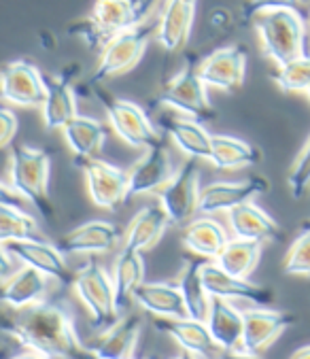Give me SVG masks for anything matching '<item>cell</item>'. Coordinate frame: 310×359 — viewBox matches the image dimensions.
Here are the masks:
<instances>
[{
  "label": "cell",
  "mask_w": 310,
  "mask_h": 359,
  "mask_svg": "<svg viewBox=\"0 0 310 359\" xmlns=\"http://www.w3.org/2000/svg\"><path fill=\"white\" fill-rule=\"evenodd\" d=\"M76 166L86 175L88 194L96 206L115 210L119 204H123L130 198L128 196V170H121L100 158L76 160Z\"/></svg>",
  "instance_id": "8fae6325"
},
{
  "label": "cell",
  "mask_w": 310,
  "mask_h": 359,
  "mask_svg": "<svg viewBox=\"0 0 310 359\" xmlns=\"http://www.w3.org/2000/svg\"><path fill=\"white\" fill-rule=\"evenodd\" d=\"M81 359H98V357H94V355H92L90 351H86V355H83Z\"/></svg>",
  "instance_id": "7dc6e473"
},
{
  "label": "cell",
  "mask_w": 310,
  "mask_h": 359,
  "mask_svg": "<svg viewBox=\"0 0 310 359\" xmlns=\"http://www.w3.org/2000/svg\"><path fill=\"white\" fill-rule=\"evenodd\" d=\"M155 327H158L162 334L170 336L183 351H187L191 355H198L202 359H210V357L219 355V346L215 344L204 321H198L191 317H183V319L158 317Z\"/></svg>",
  "instance_id": "7402d4cb"
},
{
  "label": "cell",
  "mask_w": 310,
  "mask_h": 359,
  "mask_svg": "<svg viewBox=\"0 0 310 359\" xmlns=\"http://www.w3.org/2000/svg\"><path fill=\"white\" fill-rule=\"evenodd\" d=\"M26 238H39L36 219L30 217L24 208L0 204V245Z\"/></svg>",
  "instance_id": "e575fe53"
},
{
  "label": "cell",
  "mask_w": 310,
  "mask_h": 359,
  "mask_svg": "<svg viewBox=\"0 0 310 359\" xmlns=\"http://www.w3.org/2000/svg\"><path fill=\"white\" fill-rule=\"evenodd\" d=\"M247 73V49L243 45H227L210 55L198 66V75L206 88H217L223 92H234L245 83Z\"/></svg>",
  "instance_id": "7c38bea8"
},
{
  "label": "cell",
  "mask_w": 310,
  "mask_h": 359,
  "mask_svg": "<svg viewBox=\"0 0 310 359\" xmlns=\"http://www.w3.org/2000/svg\"><path fill=\"white\" fill-rule=\"evenodd\" d=\"M200 168L196 158H187L185 164L175 172V177L162 187L158 194L160 206L164 208L166 217L173 226H183L187 224L200 202Z\"/></svg>",
  "instance_id": "9c48e42d"
},
{
  "label": "cell",
  "mask_w": 310,
  "mask_h": 359,
  "mask_svg": "<svg viewBox=\"0 0 310 359\" xmlns=\"http://www.w3.org/2000/svg\"><path fill=\"white\" fill-rule=\"evenodd\" d=\"M306 94H308V98H310V86H308V90H306Z\"/></svg>",
  "instance_id": "c3c4849f"
},
{
  "label": "cell",
  "mask_w": 310,
  "mask_h": 359,
  "mask_svg": "<svg viewBox=\"0 0 310 359\" xmlns=\"http://www.w3.org/2000/svg\"><path fill=\"white\" fill-rule=\"evenodd\" d=\"M208 259H202L196 255V259H187L181 274H179V290L187 309V317L198 319V321H206L208 315V306H210V296L204 287L202 280V266Z\"/></svg>",
  "instance_id": "4dcf8cb0"
},
{
  "label": "cell",
  "mask_w": 310,
  "mask_h": 359,
  "mask_svg": "<svg viewBox=\"0 0 310 359\" xmlns=\"http://www.w3.org/2000/svg\"><path fill=\"white\" fill-rule=\"evenodd\" d=\"M225 215H227L229 230L234 232V238L253 241V243H266V241L281 238L278 224L262 206H257L253 202L238 204L231 210H227Z\"/></svg>",
  "instance_id": "603a6c76"
},
{
  "label": "cell",
  "mask_w": 310,
  "mask_h": 359,
  "mask_svg": "<svg viewBox=\"0 0 310 359\" xmlns=\"http://www.w3.org/2000/svg\"><path fill=\"white\" fill-rule=\"evenodd\" d=\"M132 300L147 313L162 319H183L187 309L175 283H147L142 280L132 292Z\"/></svg>",
  "instance_id": "cb8c5ba5"
},
{
  "label": "cell",
  "mask_w": 310,
  "mask_h": 359,
  "mask_svg": "<svg viewBox=\"0 0 310 359\" xmlns=\"http://www.w3.org/2000/svg\"><path fill=\"white\" fill-rule=\"evenodd\" d=\"M158 102L200 123H206L215 117V109L210 104L206 86L198 75V68H183L179 75H175L162 88Z\"/></svg>",
  "instance_id": "ba28073f"
},
{
  "label": "cell",
  "mask_w": 310,
  "mask_h": 359,
  "mask_svg": "<svg viewBox=\"0 0 310 359\" xmlns=\"http://www.w3.org/2000/svg\"><path fill=\"white\" fill-rule=\"evenodd\" d=\"M11 359H49V357H45L41 353H34V351H26V353H20V355H15Z\"/></svg>",
  "instance_id": "ee69618b"
},
{
  "label": "cell",
  "mask_w": 310,
  "mask_h": 359,
  "mask_svg": "<svg viewBox=\"0 0 310 359\" xmlns=\"http://www.w3.org/2000/svg\"><path fill=\"white\" fill-rule=\"evenodd\" d=\"M142 280H144V262L140 251L123 247L113 270V287L119 306H123L128 298H132V292Z\"/></svg>",
  "instance_id": "836d02e7"
},
{
  "label": "cell",
  "mask_w": 310,
  "mask_h": 359,
  "mask_svg": "<svg viewBox=\"0 0 310 359\" xmlns=\"http://www.w3.org/2000/svg\"><path fill=\"white\" fill-rule=\"evenodd\" d=\"M283 272L287 276H310V222L304 224L302 232L291 243L283 262Z\"/></svg>",
  "instance_id": "8d00e7d4"
},
{
  "label": "cell",
  "mask_w": 310,
  "mask_h": 359,
  "mask_svg": "<svg viewBox=\"0 0 310 359\" xmlns=\"http://www.w3.org/2000/svg\"><path fill=\"white\" fill-rule=\"evenodd\" d=\"M272 81L287 94L291 92H306L310 86V55L304 53L291 62L278 64Z\"/></svg>",
  "instance_id": "d590c367"
},
{
  "label": "cell",
  "mask_w": 310,
  "mask_h": 359,
  "mask_svg": "<svg viewBox=\"0 0 310 359\" xmlns=\"http://www.w3.org/2000/svg\"><path fill=\"white\" fill-rule=\"evenodd\" d=\"M119 243V230L111 222L94 219L76 226L74 230L66 232L58 247L62 253L72 255H94V253H109Z\"/></svg>",
  "instance_id": "d6986e66"
},
{
  "label": "cell",
  "mask_w": 310,
  "mask_h": 359,
  "mask_svg": "<svg viewBox=\"0 0 310 359\" xmlns=\"http://www.w3.org/2000/svg\"><path fill=\"white\" fill-rule=\"evenodd\" d=\"M295 317L285 311H274L268 306H255L243 311V340L241 351L260 355L264 353L281 334L291 327Z\"/></svg>",
  "instance_id": "5bb4252c"
},
{
  "label": "cell",
  "mask_w": 310,
  "mask_h": 359,
  "mask_svg": "<svg viewBox=\"0 0 310 359\" xmlns=\"http://www.w3.org/2000/svg\"><path fill=\"white\" fill-rule=\"evenodd\" d=\"M49 179H51V158L47 151L28 145H18L11 149L9 185L24 202L36 206V210L47 222H51L53 217Z\"/></svg>",
  "instance_id": "3957f363"
},
{
  "label": "cell",
  "mask_w": 310,
  "mask_h": 359,
  "mask_svg": "<svg viewBox=\"0 0 310 359\" xmlns=\"http://www.w3.org/2000/svg\"><path fill=\"white\" fill-rule=\"evenodd\" d=\"M13 270H15V266H13V255L7 251L5 245H0V283H3L7 276H11Z\"/></svg>",
  "instance_id": "b9f144b4"
},
{
  "label": "cell",
  "mask_w": 310,
  "mask_h": 359,
  "mask_svg": "<svg viewBox=\"0 0 310 359\" xmlns=\"http://www.w3.org/2000/svg\"><path fill=\"white\" fill-rule=\"evenodd\" d=\"M18 134V117L11 109L0 107V149L11 145V140Z\"/></svg>",
  "instance_id": "ab89813d"
},
{
  "label": "cell",
  "mask_w": 310,
  "mask_h": 359,
  "mask_svg": "<svg viewBox=\"0 0 310 359\" xmlns=\"http://www.w3.org/2000/svg\"><path fill=\"white\" fill-rule=\"evenodd\" d=\"M260 257H262V243L229 238L227 245L221 249V253L213 262L231 276L249 278L253 270L257 268Z\"/></svg>",
  "instance_id": "1f68e13d"
},
{
  "label": "cell",
  "mask_w": 310,
  "mask_h": 359,
  "mask_svg": "<svg viewBox=\"0 0 310 359\" xmlns=\"http://www.w3.org/2000/svg\"><path fill=\"white\" fill-rule=\"evenodd\" d=\"M196 9L198 0H166L158 20V36H155L166 51L177 53L187 45L196 20Z\"/></svg>",
  "instance_id": "ffe728a7"
},
{
  "label": "cell",
  "mask_w": 310,
  "mask_h": 359,
  "mask_svg": "<svg viewBox=\"0 0 310 359\" xmlns=\"http://www.w3.org/2000/svg\"><path fill=\"white\" fill-rule=\"evenodd\" d=\"M0 204H9V206H18V208H24V200L13 191L11 185L0 181Z\"/></svg>",
  "instance_id": "60d3db41"
},
{
  "label": "cell",
  "mask_w": 310,
  "mask_h": 359,
  "mask_svg": "<svg viewBox=\"0 0 310 359\" xmlns=\"http://www.w3.org/2000/svg\"><path fill=\"white\" fill-rule=\"evenodd\" d=\"M47 81V94L41 104L43 123L47 130H62L76 113V96L72 90V83L60 75L45 79Z\"/></svg>",
  "instance_id": "f1b7e54d"
},
{
  "label": "cell",
  "mask_w": 310,
  "mask_h": 359,
  "mask_svg": "<svg viewBox=\"0 0 310 359\" xmlns=\"http://www.w3.org/2000/svg\"><path fill=\"white\" fill-rule=\"evenodd\" d=\"M217 359H262V357L247 353V351H241V348H234V351H219Z\"/></svg>",
  "instance_id": "7bdbcfd3"
},
{
  "label": "cell",
  "mask_w": 310,
  "mask_h": 359,
  "mask_svg": "<svg viewBox=\"0 0 310 359\" xmlns=\"http://www.w3.org/2000/svg\"><path fill=\"white\" fill-rule=\"evenodd\" d=\"M47 94V81L28 60H13L0 70V98L9 104L36 109Z\"/></svg>",
  "instance_id": "30bf717a"
},
{
  "label": "cell",
  "mask_w": 310,
  "mask_h": 359,
  "mask_svg": "<svg viewBox=\"0 0 310 359\" xmlns=\"http://www.w3.org/2000/svg\"><path fill=\"white\" fill-rule=\"evenodd\" d=\"M160 0H96L92 15L68 28L92 47H105L115 34L144 24Z\"/></svg>",
  "instance_id": "7a4b0ae2"
},
{
  "label": "cell",
  "mask_w": 310,
  "mask_h": 359,
  "mask_svg": "<svg viewBox=\"0 0 310 359\" xmlns=\"http://www.w3.org/2000/svg\"><path fill=\"white\" fill-rule=\"evenodd\" d=\"M72 290L86 306L92 325L98 330L111 327L119 319V304L113 278L98 262H88L72 274Z\"/></svg>",
  "instance_id": "8992f818"
},
{
  "label": "cell",
  "mask_w": 310,
  "mask_h": 359,
  "mask_svg": "<svg viewBox=\"0 0 310 359\" xmlns=\"http://www.w3.org/2000/svg\"><path fill=\"white\" fill-rule=\"evenodd\" d=\"M0 334L49 359H81L88 346L74 332L72 317L53 302L26 309H0Z\"/></svg>",
  "instance_id": "6da1fadb"
},
{
  "label": "cell",
  "mask_w": 310,
  "mask_h": 359,
  "mask_svg": "<svg viewBox=\"0 0 310 359\" xmlns=\"http://www.w3.org/2000/svg\"><path fill=\"white\" fill-rule=\"evenodd\" d=\"M62 132H64L68 149L76 156V160L98 158V154L105 147V140H107L105 126L98 119L86 117V115H74L62 128Z\"/></svg>",
  "instance_id": "83f0119b"
},
{
  "label": "cell",
  "mask_w": 310,
  "mask_h": 359,
  "mask_svg": "<svg viewBox=\"0 0 310 359\" xmlns=\"http://www.w3.org/2000/svg\"><path fill=\"white\" fill-rule=\"evenodd\" d=\"M98 100L105 104L107 117L111 128L115 130V134L130 147H151L155 145L160 138L158 130L151 123V119L147 117V113L132 100H123V98H115L109 96L102 90H96Z\"/></svg>",
  "instance_id": "52a82bcc"
},
{
  "label": "cell",
  "mask_w": 310,
  "mask_h": 359,
  "mask_svg": "<svg viewBox=\"0 0 310 359\" xmlns=\"http://www.w3.org/2000/svg\"><path fill=\"white\" fill-rule=\"evenodd\" d=\"M49 290V278L30 268L20 264L11 276H7L0 285V304L9 309H26L39 302H45Z\"/></svg>",
  "instance_id": "ac0fdd59"
},
{
  "label": "cell",
  "mask_w": 310,
  "mask_h": 359,
  "mask_svg": "<svg viewBox=\"0 0 310 359\" xmlns=\"http://www.w3.org/2000/svg\"><path fill=\"white\" fill-rule=\"evenodd\" d=\"M208 162L219 170H236L255 166L262 162L260 149H255L251 142L229 136V134H213L210 138V158Z\"/></svg>",
  "instance_id": "f546056e"
},
{
  "label": "cell",
  "mask_w": 310,
  "mask_h": 359,
  "mask_svg": "<svg viewBox=\"0 0 310 359\" xmlns=\"http://www.w3.org/2000/svg\"><path fill=\"white\" fill-rule=\"evenodd\" d=\"M153 36H158V22H144L136 28L115 34L100 53V60L92 73L90 83L98 86L107 79L126 75L144 55Z\"/></svg>",
  "instance_id": "5b68a950"
},
{
  "label": "cell",
  "mask_w": 310,
  "mask_h": 359,
  "mask_svg": "<svg viewBox=\"0 0 310 359\" xmlns=\"http://www.w3.org/2000/svg\"><path fill=\"white\" fill-rule=\"evenodd\" d=\"M168 136L175 145L187 156L196 160H208L210 158V138L213 134L206 130L204 123L196 119H173L166 123Z\"/></svg>",
  "instance_id": "d6a6232c"
},
{
  "label": "cell",
  "mask_w": 310,
  "mask_h": 359,
  "mask_svg": "<svg viewBox=\"0 0 310 359\" xmlns=\"http://www.w3.org/2000/svg\"><path fill=\"white\" fill-rule=\"evenodd\" d=\"M253 22L264 55L276 66L306 53V24L297 9L266 11Z\"/></svg>",
  "instance_id": "277c9868"
},
{
  "label": "cell",
  "mask_w": 310,
  "mask_h": 359,
  "mask_svg": "<svg viewBox=\"0 0 310 359\" xmlns=\"http://www.w3.org/2000/svg\"><path fill=\"white\" fill-rule=\"evenodd\" d=\"M202 280L210 298L221 300H243L255 306H270L274 302V292L268 287L255 285L249 278H238L223 272L215 262H204L202 266Z\"/></svg>",
  "instance_id": "9a60e30c"
},
{
  "label": "cell",
  "mask_w": 310,
  "mask_h": 359,
  "mask_svg": "<svg viewBox=\"0 0 310 359\" xmlns=\"http://www.w3.org/2000/svg\"><path fill=\"white\" fill-rule=\"evenodd\" d=\"M291 359H310V344H306V346L297 348V351L291 355Z\"/></svg>",
  "instance_id": "f6af8a7d"
},
{
  "label": "cell",
  "mask_w": 310,
  "mask_h": 359,
  "mask_svg": "<svg viewBox=\"0 0 310 359\" xmlns=\"http://www.w3.org/2000/svg\"><path fill=\"white\" fill-rule=\"evenodd\" d=\"M206 327L219 346V351H234L241 348L243 340V311H238L231 302L221 298H210Z\"/></svg>",
  "instance_id": "d4e9b609"
},
{
  "label": "cell",
  "mask_w": 310,
  "mask_h": 359,
  "mask_svg": "<svg viewBox=\"0 0 310 359\" xmlns=\"http://www.w3.org/2000/svg\"><path fill=\"white\" fill-rule=\"evenodd\" d=\"M173 177L175 168L168 158V149L162 140H158L155 145L147 147L144 156L128 170V196L160 194Z\"/></svg>",
  "instance_id": "2e32d148"
},
{
  "label": "cell",
  "mask_w": 310,
  "mask_h": 359,
  "mask_svg": "<svg viewBox=\"0 0 310 359\" xmlns=\"http://www.w3.org/2000/svg\"><path fill=\"white\" fill-rule=\"evenodd\" d=\"M299 5H302V0H245L241 9V18L245 22H251L260 13L274 11V9H299Z\"/></svg>",
  "instance_id": "f35d334b"
},
{
  "label": "cell",
  "mask_w": 310,
  "mask_h": 359,
  "mask_svg": "<svg viewBox=\"0 0 310 359\" xmlns=\"http://www.w3.org/2000/svg\"><path fill=\"white\" fill-rule=\"evenodd\" d=\"M140 338V317L130 313L117 319L111 327L88 344V351L98 359H134L136 344Z\"/></svg>",
  "instance_id": "44dd1931"
},
{
  "label": "cell",
  "mask_w": 310,
  "mask_h": 359,
  "mask_svg": "<svg viewBox=\"0 0 310 359\" xmlns=\"http://www.w3.org/2000/svg\"><path fill=\"white\" fill-rule=\"evenodd\" d=\"M268 181L260 175H251L243 181H217L200 191L198 210L202 215L227 212L238 204L253 202V198L268 191Z\"/></svg>",
  "instance_id": "4fadbf2b"
},
{
  "label": "cell",
  "mask_w": 310,
  "mask_h": 359,
  "mask_svg": "<svg viewBox=\"0 0 310 359\" xmlns=\"http://www.w3.org/2000/svg\"><path fill=\"white\" fill-rule=\"evenodd\" d=\"M287 185H289L293 200H302L310 189V134L304 140L302 149L297 151V156L289 168Z\"/></svg>",
  "instance_id": "74e56055"
},
{
  "label": "cell",
  "mask_w": 310,
  "mask_h": 359,
  "mask_svg": "<svg viewBox=\"0 0 310 359\" xmlns=\"http://www.w3.org/2000/svg\"><path fill=\"white\" fill-rule=\"evenodd\" d=\"M168 226H170V222H168L162 206H144L132 217V222L123 234V247L140 251V253L149 251L162 241Z\"/></svg>",
  "instance_id": "484cf974"
},
{
  "label": "cell",
  "mask_w": 310,
  "mask_h": 359,
  "mask_svg": "<svg viewBox=\"0 0 310 359\" xmlns=\"http://www.w3.org/2000/svg\"><path fill=\"white\" fill-rule=\"evenodd\" d=\"M170 359H202V357H198V355H191V353H187V351H181L177 357H170Z\"/></svg>",
  "instance_id": "bcb514c9"
},
{
  "label": "cell",
  "mask_w": 310,
  "mask_h": 359,
  "mask_svg": "<svg viewBox=\"0 0 310 359\" xmlns=\"http://www.w3.org/2000/svg\"><path fill=\"white\" fill-rule=\"evenodd\" d=\"M5 247L13 255V259L43 272L47 278H53L62 285L72 283V274L68 270L66 257L58 245H51L43 238H26V241L7 243Z\"/></svg>",
  "instance_id": "e0dca14e"
},
{
  "label": "cell",
  "mask_w": 310,
  "mask_h": 359,
  "mask_svg": "<svg viewBox=\"0 0 310 359\" xmlns=\"http://www.w3.org/2000/svg\"><path fill=\"white\" fill-rule=\"evenodd\" d=\"M229 236L225 232V228L213 219L210 215H202V217L189 219L185 230H183V245L185 249H189L194 255L213 262L221 249L227 245Z\"/></svg>",
  "instance_id": "4316f807"
}]
</instances>
